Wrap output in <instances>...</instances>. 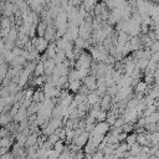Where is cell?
<instances>
[{"mask_svg":"<svg viewBox=\"0 0 159 159\" xmlns=\"http://www.w3.org/2000/svg\"><path fill=\"white\" fill-rule=\"evenodd\" d=\"M31 43H32L34 48H35L39 53L46 51V48H47V46H48V42H47L43 37H34L32 41H31Z\"/></svg>","mask_w":159,"mask_h":159,"instance_id":"6da1fadb","label":"cell"},{"mask_svg":"<svg viewBox=\"0 0 159 159\" xmlns=\"http://www.w3.org/2000/svg\"><path fill=\"white\" fill-rule=\"evenodd\" d=\"M43 39L48 42V41H53L56 39V29L52 24H48L46 26V30H45V34H43Z\"/></svg>","mask_w":159,"mask_h":159,"instance_id":"7a4b0ae2","label":"cell"},{"mask_svg":"<svg viewBox=\"0 0 159 159\" xmlns=\"http://www.w3.org/2000/svg\"><path fill=\"white\" fill-rule=\"evenodd\" d=\"M83 80H84V84H83V86H86V88H87L89 92L96 91L97 84H96V77H94V76L89 75V76H87V77L83 78Z\"/></svg>","mask_w":159,"mask_h":159,"instance_id":"3957f363","label":"cell"},{"mask_svg":"<svg viewBox=\"0 0 159 159\" xmlns=\"http://www.w3.org/2000/svg\"><path fill=\"white\" fill-rule=\"evenodd\" d=\"M96 103H101V97L97 94L96 91L89 92V93L87 94V102H86V104L89 106V107H92V106L96 104Z\"/></svg>","mask_w":159,"mask_h":159,"instance_id":"277c9868","label":"cell"},{"mask_svg":"<svg viewBox=\"0 0 159 159\" xmlns=\"http://www.w3.org/2000/svg\"><path fill=\"white\" fill-rule=\"evenodd\" d=\"M27 118V113H26V108H24V107H21L20 106V108L17 109V113L12 117V119L15 120V123H20V122H22L24 119H26Z\"/></svg>","mask_w":159,"mask_h":159,"instance_id":"5b68a950","label":"cell"},{"mask_svg":"<svg viewBox=\"0 0 159 159\" xmlns=\"http://www.w3.org/2000/svg\"><path fill=\"white\" fill-rule=\"evenodd\" d=\"M37 137H39V133H31L30 135H27V137H26V142H25V145H24V147L30 148V147L35 145V144H36V142H37Z\"/></svg>","mask_w":159,"mask_h":159,"instance_id":"8992f818","label":"cell"},{"mask_svg":"<svg viewBox=\"0 0 159 159\" xmlns=\"http://www.w3.org/2000/svg\"><path fill=\"white\" fill-rule=\"evenodd\" d=\"M11 24H12V16L11 17H2L0 20V29H11Z\"/></svg>","mask_w":159,"mask_h":159,"instance_id":"52a82bcc","label":"cell"},{"mask_svg":"<svg viewBox=\"0 0 159 159\" xmlns=\"http://www.w3.org/2000/svg\"><path fill=\"white\" fill-rule=\"evenodd\" d=\"M144 119H145V124H157L158 119H159V114H158V112H154L153 114H150L149 117H147Z\"/></svg>","mask_w":159,"mask_h":159,"instance_id":"ba28073f","label":"cell"},{"mask_svg":"<svg viewBox=\"0 0 159 159\" xmlns=\"http://www.w3.org/2000/svg\"><path fill=\"white\" fill-rule=\"evenodd\" d=\"M46 26H47V25H46L43 21H40V22L36 25V32H37V36H39V37H43Z\"/></svg>","mask_w":159,"mask_h":159,"instance_id":"9c48e42d","label":"cell"},{"mask_svg":"<svg viewBox=\"0 0 159 159\" xmlns=\"http://www.w3.org/2000/svg\"><path fill=\"white\" fill-rule=\"evenodd\" d=\"M17 35H19L17 30H16L15 27H11L10 31H9V34H7L6 40H7V41H11V42H15V41L17 40Z\"/></svg>","mask_w":159,"mask_h":159,"instance_id":"30bf717a","label":"cell"},{"mask_svg":"<svg viewBox=\"0 0 159 159\" xmlns=\"http://www.w3.org/2000/svg\"><path fill=\"white\" fill-rule=\"evenodd\" d=\"M81 86H82V82L81 81H71V82H68V86L67 87L72 92H78V89H80Z\"/></svg>","mask_w":159,"mask_h":159,"instance_id":"8fae6325","label":"cell"},{"mask_svg":"<svg viewBox=\"0 0 159 159\" xmlns=\"http://www.w3.org/2000/svg\"><path fill=\"white\" fill-rule=\"evenodd\" d=\"M11 117L9 116V113H2L0 114V127H4V125H7L10 122H11Z\"/></svg>","mask_w":159,"mask_h":159,"instance_id":"7c38bea8","label":"cell"},{"mask_svg":"<svg viewBox=\"0 0 159 159\" xmlns=\"http://www.w3.org/2000/svg\"><path fill=\"white\" fill-rule=\"evenodd\" d=\"M34 75L35 77H39V76H43V65L41 61H39L35 66V70H34Z\"/></svg>","mask_w":159,"mask_h":159,"instance_id":"4fadbf2b","label":"cell"},{"mask_svg":"<svg viewBox=\"0 0 159 159\" xmlns=\"http://www.w3.org/2000/svg\"><path fill=\"white\" fill-rule=\"evenodd\" d=\"M147 89H148V84H147L144 81H139V82L135 84V91H137V93H144Z\"/></svg>","mask_w":159,"mask_h":159,"instance_id":"5bb4252c","label":"cell"},{"mask_svg":"<svg viewBox=\"0 0 159 159\" xmlns=\"http://www.w3.org/2000/svg\"><path fill=\"white\" fill-rule=\"evenodd\" d=\"M140 153V145L139 144H133V145H130L129 147V150H128V154L129 155H133V157H135V155H138Z\"/></svg>","mask_w":159,"mask_h":159,"instance_id":"9a60e30c","label":"cell"},{"mask_svg":"<svg viewBox=\"0 0 159 159\" xmlns=\"http://www.w3.org/2000/svg\"><path fill=\"white\" fill-rule=\"evenodd\" d=\"M52 148H53V150H55V152H57L58 154H61V153L66 149V147H65V144H63V142H62V140L56 142V143L52 145Z\"/></svg>","mask_w":159,"mask_h":159,"instance_id":"2e32d148","label":"cell"},{"mask_svg":"<svg viewBox=\"0 0 159 159\" xmlns=\"http://www.w3.org/2000/svg\"><path fill=\"white\" fill-rule=\"evenodd\" d=\"M125 143L128 144V147L135 144V143H137V134H135V133H130V134H128L127 138H125Z\"/></svg>","mask_w":159,"mask_h":159,"instance_id":"e0dca14e","label":"cell"},{"mask_svg":"<svg viewBox=\"0 0 159 159\" xmlns=\"http://www.w3.org/2000/svg\"><path fill=\"white\" fill-rule=\"evenodd\" d=\"M0 145L4 147V148H7V149H9V148L12 145V140H11L9 137H4V138L0 139Z\"/></svg>","mask_w":159,"mask_h":159,"instance_id":"ac0fdd59","label":"cell"},{"mask_svg":"<svg viewBox=\"0 0 159 159\" xmlns=\"http://www.w3.org/2000/svg\"><path fill=\"white\" fill-rule=\"evenodd\" d=\"M148 60H144V58H140V60H137L135 61V66L139 68V70H145L147 66H148Z\"/></svg>","mask_w":159,"mask_h":159,"instance_id":"d6986e66","label":"cell"},{"mask_svg":"<svg viewBox=\"0 0 159 159\" xmlns=\"http://www.w3.org/2000/svg\"><path fill=\"white\" fill-rule=\"evenodd\" d=\"M118 87H117V84H114V86H112V87H108L107 88V91H106V94H108L109 97H114L117 93H118Z\"/></svg>","mask_w":159,"mask_h":159,"instance_id":"ffe728a7","label":"cell"},{"mask_svg":"<svg viewBox=\"0 0 159 159\" xmlns=\"http://www.w3.org/2000/svg\"><path fill=\"white\" fill-rule=\"evenodd\" d=\"M25 142H26V137L22 135L21 133H19V134L16 135V144H17L19 147H24V145H25Z\"/></svg>","mask_w":159,"mask_h":159,"instance_id":"44dd1931","label":"cell"},{"mask_svg":"<svg viewBox=\"0 0 159 159\" xmlns=\"http://www.w3.org/2000/svg\"><path fill=\"white\" fill-rule=\"evenodd\" d=\"M106 118H107V112H104V111H99L97 113V116H96V119L98 122H104Z\"/></svg>","mask_w":159,"mask_h":159,"instance_id":"7402d4cb","label":"cell"},{"mask_svg":"<svg viewBox=\"0 0 159 159\" xmlns=\"http://www.w3.org/2000/svg\"><path fill=\"white\" fill-rule=\"evenodd\" d=\"M46 140H47V142H48V143H50L51 145H53V144H55L56 142H58V140H60V138H58V135H57V134H55V133H53V134L48 135Z\"/></svg>","mask_w":159,"mask_h":159,"instance_id":"603a6c76","label":"cell"},{"mask_svg":"<svg viewBox=\"0 0 159 159\" xmlns=\"http://www.w3.org/2000/svg\"><path fill=\"white\" fill-rule=\"evenodd\" d=\"M149 50H150L152 53L153 52H158V50H159V42L158 41H153V43L149 46Z\"/></svg>","mask_w":159,"mask_h":159,"instance_id":"cb8c5ba5","label":"cell"},{"mask_svg":"<svg viewBox=\"0 0 159 159\" xmlns=\"http://www.w3.org/2000/svg\"><path fill=\"white\" fill-rule=\"evenodd\" d=\"M124 124V120L122 119V117L120 118H117L116 119V122H114V124L111 127V128H122V125Z\"/></svg>","mask_w":159,"mask_h":159,"instance_id":"d4e9b609","label":"cell"},{"mask_svg":"<svg viewBox=\"0 0 159 159\" xmlns=\"http://www.w3.org/2000/svg\"><path fill=\"white\" fill-rule=\"evenodd\" d=\"M158 60H159V53H158V52H153V53L150 55L149 61H150V62H153V63H157V62H158Z\"/></svg>","mask_w":159,"mask_h":159,"instance_id":"484cf974","label":"cell"},{"mask_svg":"<svg viewBox=\"0 0 159 159\" xmlns=\"http://www.w3.org/2000/svg\"><path fill=\"white\" fill-rule=\"evenodd\" d=\"M92 159H103V153L99 152V150H97L96 153L92 154Z\"/></svg>","mask_w":159,"mask_h":159,"instance_id":"4316f807","label":"cell"},{"mask_svg":"<svg viewBox=\"0 0 159 159\" xmlns=\"http://www.w3.org/2000/svg\"><path fill=\"white\" fill-rule=\"evenodd\" d=\"M0 159H15V157L12 155V153H6L5 155H2V157H0Z\"/></svg>","mask_w":159,"mask_h":159,"instance_id":"83f0119b","label":"cell"},{"mask_svg":"<svg viewBox=\"0 0 159 159\" xmlns=\"http://www.w3.org/2000/svg\"><path fill=\"white\" fill-rule=\"evenodd\" d=\"M148 157H149L148 154H144V153L140 152L138 155H135V159H148Z\"/></svg>","mask_w":159,"mask_h":159,"instance_id":"f1b7e54d","label":"cell"},{"mask_svg":"<svg viewBox=\"0 0 159 159\" xmlns=\"http://www.w3.org/2000/svg\"><path fill=\"white\" fill-rule=\"evenodd\" d=\"M0 147H1V145H0Z\"/></svg>","mask_w":159,"mask_h":159,"instance_id":"f546056e","label":"cell"},{"mask_svg":"<svg viewBox=\"0 0 159 159\" xmlns=\"http://www.w3.org/2000/svg\"><path fill=\"white\" fill-rule=\"evenodd\" d=\"M0 20H1V19H0Z\"/></svg>","mask_w":159,"mask_h":159,"instance_id":"4dcf8cb0","label":"cell"}]
</instances>
